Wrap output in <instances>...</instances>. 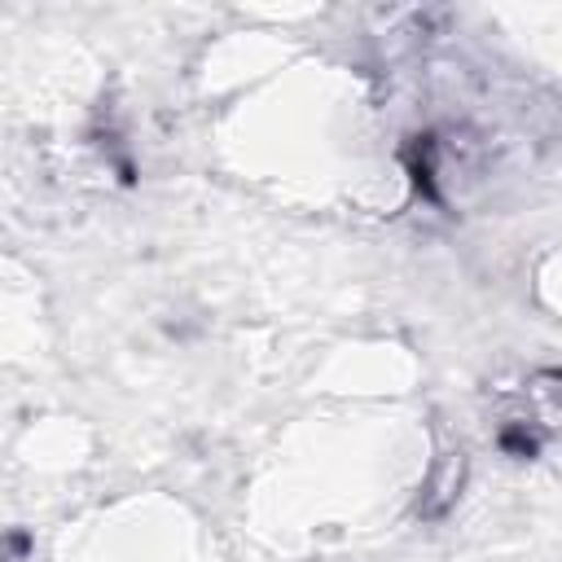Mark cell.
I'll return each instance as SVG.
<instances>
[{
  "label": "cell",
  "mask_w": 562,
  "mask_h": 562,
  "mask_svg": "<svg viewBox=\"0 0 562 562\" xmlns=\"http://www.w3.org/2000/svg\"><path fill=\"white\" fill-rule=\"evenodd\" d=\"M527 400H531V413L514 417V422L527 426L536 439L540 435H562V373H536L531 386H527Z\"/></svg>",
  "instance_id": "cell-1"
},
{
  "label": "cell",
  "mask_w": 562,
  "mask_h": 562,
  "mask_svg": "<svg viewBox=\"0 0 562 562\" xmlns=\"http://www.w3.org/2000/svg\"><path fill=\"white\" fill-rule=\"evenodd\" d=\"M461 470H465V461H461V452H448L439 465H435V474H430V496L422 501V514H443L448 505H452V496H457V483H461Z\"/></svg>",
  "instance_id": "cell-2"
}]
</instances>
